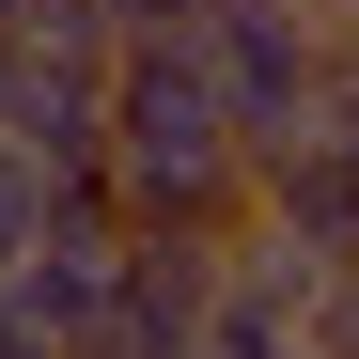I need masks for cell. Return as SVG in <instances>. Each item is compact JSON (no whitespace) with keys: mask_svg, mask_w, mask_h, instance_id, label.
Here are the masks:
<instances>
[{"mask_svg":"<svg viewBox=\"0 0 359 359\" xmlns=\"http://www.w3.org/2000/svg\"><path fill=\"white\" fill-rule=\"evenodd\" d=\"M109 203L141 234H234L250 219V109L219 94L188 32H141L109 63Z\"/></svg>","mask_w":359,"mask_h":359,"instance_id":"6da1fadb","label":"cell"},{"mask_svg":"<svg viewBox=\"0 0 359 359\" xmlns=\"http://www.w3.org/2000/svg\"><path fill=\"white\" fill-rule=\"evenodd\" d=\"M47 219H63V172H47L32 141H0V266H16V250H32Z\"/></svg>","mask_w":359,"mask_h":359,"instance_id":"7a4b0ae2","label":"cell"}]
</instances>
